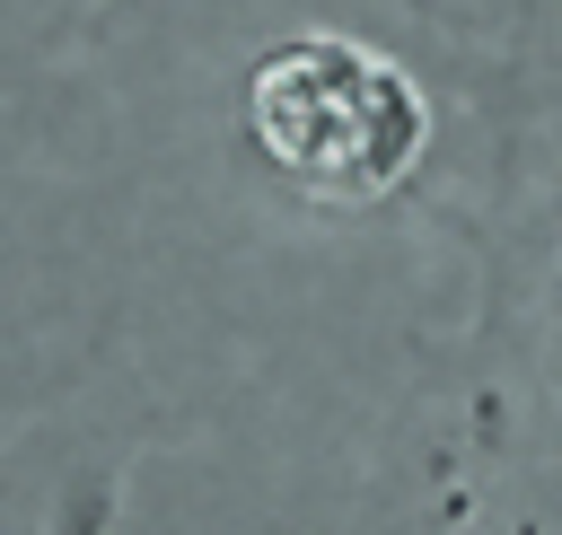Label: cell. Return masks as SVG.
Here are the masks:
<instances>
[{"mask_svg":"<svg viewBox=\"0 0 562 535\" xmlns=\"http://www.w3.org/2000/svg\"><path fill=\"white\" fill-rule=\"evenodd\" d=\"M430 535H562V439L492 395V439L457 465Z\"/></svg>","mask_w":562,"mask_h":535,"instance_id":"cell-3","label":"cell"},{"mask_svg":"<svg viewBox=\"0 0 562 535\" xmlns=\"http://www.w3.org/2000/svg\"><path fill=\"white\" fill-rule=\"evenodd\" d=\"M237 149L299 210H386L439 149V96L378 26L299 18L237 70Z\"/></svg>","mask_w":562,"mask_h":535,"instance_id":"cell-1","label":"cell"},{"mask_svg":"<svg viewBox=\"0 0 562 535\" xmlns=\"http://www.w3.org/2000/svg\"><path fill=\"white\" fill-rule=\"evenodd\" d=\"M132 465H140L132 439H105V447L70 456V465L44 482V509L26 517V535H114L123 491H132Z\"/></svg>","mask_w":562,"mask_h":535,"instance_id":"cell-4","label":"cell"},{"mask_svg":"<svg viewBox=\"0 0 562 535\" xmlns=\"http://www.w3.org/2000/svg\"><path fill=\"white\" fill-rule=\"evenodd\" d=\"M492 333L501 386L562 439V35H527L501 105L492 167Z\"/></svg>","mask_w":562,"mask_h":535,"instance_id":"cell-2","label":"cell"}]
</instances>
